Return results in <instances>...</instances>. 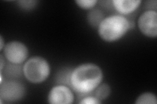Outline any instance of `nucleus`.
<instances>
[{
  "mask_svg": "<svg viewBox=\"0 0 157 104\" xmlns=\"http://www.w3.org/2000/svg\"><path fill=\"white\" fill-rule=\"evenodd\" d=\"M104 74L101 68L94 63H84L71 71L70 87L81 95H88L96 90L102 82Z\"/></svg>",
  "mask_w": 157,
  "mask_h": 104,
  "instance_id": "nucleus-1",
  "label": "nucleus"
},
{
  "mask_svg": "<svg viewBox=\"0 0 157 104\" xmlns=\"http://www.w3.org/2000/svg\"><path fill=\"white\" fill-rule=\"evenodd\" d=\"M131 26V22L124 16L113 14L101 21L98 27V34L105 42L117 41L125 35Z\"/></svg>",
  "mask_w": 157,
  "mask_h": 104,
  "instance_id": "nucleus-2",
  "label": "nucleus"
},
{
  "mask_svg": "<svg viewBox=\"0 0 157 104\" xmlns=\"http://www.w3.org/2000/svg\"><path fill=\"white\" fill-rule=\"evenodd\" d=\"M22 73L26 80L32 83L45 81L51 74L48 62L42 57H32L24 64Z\"/></svg>",
  "mask_w": 157,
  "mask_h": 104,
  "instance_id": "nucleus-3",
  "label": "nucleus"
},
{
  "mask_svg": "<svg viewBox=\"0 0 157 104\" xmlns=\"http://www.w3.org/2000/svg\"><path fill=\"white\" fill-rule=\"evenodd\" d=\"M26 94L23 84L15 80H8L0 83V102H17L22 100Z\"/></svg>",
  "mask_w": 157,
  "mask_h": 104,
  "instance_id": "nucleus-4",
  "label": "nucleus"
},
{
  "mask_svg": "<svg viewBox=\"0 0 157 104\" xmlns=\"http://www.w3.org/2000/svg\"><path fill=\"white\" fill-rule=\"evenodd\" d=\"M3 55L11 64H21L28 57V47L19 41H11L7 43L3 48Z\"/></svg>",
  "mask_w": 157,
  "mask_h": 104,
  "instance_id": "nucleus-5",
  "label": "nucleus"
},
{
  "mask_svg": "<svg viewBox=\"0 0 157 104\" xmlns=\"http://www.w3.org/2000/svg\"><path fill=\"white\" fill-rule=\"evenodd\" d=\"M140 31L145 37L156 38L157 36V13L154 11H145L137 20Z\"/></svg>",
  "mask_w": 157,
  "mask_h": 104,
  "instance_id": "nucleus-6",
  "label": "nucleus"
},
{
  "mask_svg": "<svg viewBox=\"0 0 157 104\" xmlns=\"http://www.w3.org/2000/svg\"><path fill=\"white\" fill-rule=\"evenodd\" d=\"M47 100L51 104H71L74 100V95L70 87L61 84L51 89Z\"/></svg>",
  "mask_w": 157,
  "mask_h": 104,
  "instance_id": "nucleus-7",
  "label": "nucleus"
},
{
  "mask_svg": "<svg viewBox=\"0 0 157 104\" xmlns=\"http://www.w3.org/2000/svg\"><path fill=\"white\" fill-rule=\"evenodd\" d=\"M112 6L121 15H128L133 13L140 6V0H113Z\"/></svg>",
  "mask_w": 157,
  "mask_h": 104,
  "instance_id": "nucleus-8",
  "label": "nucleus"
},
{
  "mask_svg": "<svg viewBox=\"0 0 157 104\" xmlns=\"http://www.w3.org/2000/svg\"><path fill=\"white\" fill-rule=\"evenodd\" d=\"M104 18V14L98 9L93 8L87 13V20L92 27L98 28Z\"/></svg>",
  "mask_w": 157,
  "mask_h": 104,
  "instance_id": "nucleus-9",
  "label": "nucleus"
},
{
  "mask_svg": "<svg viewBox=\"0 0 157 104\" xmlns=\"http://www.w3.org/2000/svg\"><path fill=\"white\" fill-rule=\"evenodd\" d=\"M111 94V87L107 83L100 84L95 90V97L102 102L105 100Z\"/></svg>",
  "mask_w": 157,
  "mask_h": 104,
  "instance_id": "nucleus-10",
  "label": "nucleus"
},
{
  "mask_svg": "<svg viewBox=\"0 0 157 104\" xmlns=\"http://www.w3.org/2000/svg\"><path fill=\"white\" fill-rule=\"evenodd\" d=\"M136 104H156L157 99L153 93L145 92L140 95L135 102Z\"/></svg>",
  "mask_w": 157,
  "mask_h": 104,
  "instance_id": "nucleus-11",
  "label": "nucleus"
},
{
  "mask_svg": "<svg viewBox=\"0 0 157 104\" xmlns=\"http://www.w3.org/2000/svg\"><path fill=\"white\" fill-rule=\"evenodd\" d=\"M75 2L77 6L82 9L91 10L94 8L98 1L97 0H76Z\"/></svg>",
  "mask_w": 157,
  "mask_h": 104,
  "instance_id": "nucleus-12",
  "label": "nucleus"
},
{
  "mask_svg": "<svg viewBox=\"0 0 157 104\" xmlns=\"http://www.w3.org/2000/svg\"><path fill=\"white\" fill-rule=\"evenodd\" d=\"M37 3V1H18V5L21 7L22 9L25 10H30L33 9L36 6Z\"/></svg>",
  "mask_w": 157,
  "mask_h": 104,
  "instance_id": "nucleus-13",
  "label": "nucleus"
},
{
  "mask_svg": "<svg viewBox=\"0 0 157 104\" xmlns=\"http://www.w3.org/2000/svg\"><path fill=\"white\" fill-rule=\"evenodd\" d=\"M81 104H100L101 102L95 96H86L81 99L79 102Z\"/></svg>",
  "mask_w": 157,
  "mask_h": 104,
  "instance_id": "nucleus-14",
  "label": "nucleus"
},
{
  "mask_svg": "<svg viewBox=\"0 0 157 104\" xmlns=\"http://www.w3.org/2000/svg\"><path fill=\"white\" fill-rule=\"evenodd\" d=\"M6 44H4V41L2 36H0V50L2 51Z\"/></svg>",
  "mask_w": 157,
  "mask_h": 104,
  "instance_id": "nucleus-15",
  "label": "nucleus"
}]
</instances>
